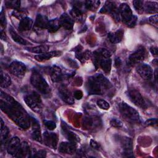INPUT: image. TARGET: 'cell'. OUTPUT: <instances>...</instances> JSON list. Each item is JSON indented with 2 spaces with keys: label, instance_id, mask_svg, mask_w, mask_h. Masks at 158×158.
Masks as SVG:
<instances>
[{
  "label": "cell",
  "instance_id": "obj_27",
  "mask_svg": "<svg viewBox=\"0 0 158 158\" xmlns=\"http://www.w3.org/2000/svg\"><path fill=\"white\" fill-rule=\"evenodd\" d=\"M9 129L7 127L4 125L2 127H1V143L2 148L7 145V143L9 137Z\"/></svg>",
  "mask_w": 158,
  "mask_h": 158
},
{
  "label": "cell",
  "instance_id": "obj_6",
  "mask_svg": "<svg viewBox=\"0 0 158 158\" xmlns=\"http://www.w3.org/2000/svg\"><path fill=\"white\" fill-rule=\"evenodd\" d=\"M119 14L123 22L128 25V23L133 19L135 15H133L130 6L126 3H122L119 6Z\"/></svg>",
  "mask_w": 158,
  "mask_h": 158
},
{
  "label": "cell",
  "instance_id": "obj_42",
  "mask_svg": "<svg viewBox=\"0 0 158 158\" xmlns=\"http://www.w3.org/2000/svg\"><path fill=\"white\" fill-rule=\"evenodd\" d=\"M157 123V120L156 118H150V119H148L147 120L144 124L147 126H152V125H156Z\"/></svg>",
  "mask_w": 158,
  "mask_h": 158
},
{
  "label": "cell",
  "instance_id": "obj_16",
  "mask_svg": "<svg viewBox=\"0 0 158 158\" xmlns=\"http://www.w3.org/2000/svg\"><path fill=\"white\" fill-rule=\"evenodd\" d=\"M59 95L64 102L68 104H72L74 103V99L70 94V92L69 91L67 88L64 87L60 88L59 89Z\"/></svg>",
  "mask_w": 158,
  "mask_h": 158
},
{
  "label": "cell",
  "instance_id": "obj_35",
  "mask_svg": "<svg viewBox=\"0 0 158 158\" xmlns=\"http://www.w3.org/2000/svg\"><path fill=\"white\" fill-rule=\"evenodd\" d=\"M100 4L99 1H85V7L90 10H95L98 9Z\"/></svg>",
  "mask_w": 158,
  "mask_h": 158
},
{
  "label": "cell",
  "instance_id": "obj_48",
  "mask_svg": "<svg viewBox=\"0 0 158 158\" xmlns=\"http://www.w3.org/2000/svg\"><path fill=\"white\" fill-rule=\"evenodd\" d=\"M150 51L154 56H157V48L156 47L152 46L150 48Z\"/></svg>",
  "mask_w": 158,
  "mask_h": 158
},
{
  "label": "cell",
  "instance_id": "obj_45",
  "mask_svg": "<svg viewBox=\"0 0 158 158\" xmlns=\"http://www.w3.org/2000/svg\"><path fill=\"white\" fill-rule=\"evenodd\" d=\"M149 22L150 23H151L152 24H155L157 25V22H158V17H157V15L156 14L154 15H152L151 17H150L148 19Z\"/></svg>",
  "mask_w": 158,
  "mask_h": 158
},
{
  "label": "cell",
  "instance_id": "obj_22",
  "mask_svg": "<svg viewBox=\"0 0 158 158\" xmlns=\"http://www.w3.org/2000/svg\"><path fill=\"white\" fill-rule=\"evenodd\" d=\"M33 25V20L29 17H25L20 20L19 24V30L21 31L30 30Z\"/></svg>",
  "mask_w": 158,
  "mask_h": 158
},
{
  "label": "cell",
  "instance_id": "obj_5",
  "mask_svg": "<svg viewBox=\"0 0 158 158\" xmlns=\"http://www.w3.org/2000/svg\"><path fill=\"white\" fill-rule=\"evenodd\" d=\"M24 101L26 104L33 111L36 112H40L41 110V99L40 97L36 94L26 95L24 97Z\"/></svg>",
  "mask_w": 158,
  "mask_h": 158
},
{
  "label": "cell",
  "instance_id": "obj_9",
  "mask_svg": "<svg viewBox=\"0 0 158 158\" xmlns=\"http://www.w3.org/2000/svg\"><path fill=\"white\" fill-rule=\"evenodd\" d=\"M145 57V50L143 47H139L128 57V62L130 64H136L141 62Z\"/></svg>",
  "mask_w": 158,
  "mask_h": 158
},
{
  "label": "cell",
  "instance_id": "obj_31",
  "mask_svg": "<svg viewBox=\"0 0 158 158\" xmlns=\"http://www.w3.org/2000/svg\"><path fill=\"white\" fill-rule=\"evenodd\" d=\"M48 49H49V47L46 45H40V46L28 48V50L29 51L33 53L39 54L46 52Z\"/></svg>",
  "mask_w": 158,
  "mask_h": 158
},
{
  "label": "cell",
  "instance_id": "obj_43",
  "mask_svg": "<svg viewBox=\"0 0 158 158\" xmlns=\"http://www.w3.org/2000/svg\"><path fill=\"white\" fill-rule=\"evenodd\" d=\"M90 146H91L93 149H97V150H99V149H100V148H101L100 144H99L98 142H96V141L93 140V139H91V140L90 141Z\"/></svg>",
  "mask_w": 158,
  "mask_h": 158
},
{
  "label": "cell",
  "instance_id": "obj_10",
  "mask_svg": "<svg viewBox=\"0 0 158 158\" xmlns=\"http://www.w3.org/2000/svg\"><path fill=\"white\" fill-rule=\"evenodd\" d=\"M137 72L142 78L145 80H150L153 76L152 68L148 64H142L138 66Z\"/></svg>",
  "mask_w": 158,
  "mask_h": 158
},
{
  "label": "cell",
  "instance_id": "obj_36",
  "mask_svg": "<svg viewBox=\"0 0 158 158\" xmlns=\"http://www.w3.org/2000/svg\"><path fill=\"white\" fill-rule=\"evenodd\" d=\"M115 5L110 1H107L104 6L102 7V9L100 10V12L101 13H106L109 12L111 13V12L115 8Z\"/></svg>",
  "mask_w": 158,
  "mask_h": 158
},
{
  "label": "cell",
  "instance_id": "obj_41",
  "mask_svg": "<svg viewBox=\"0 0 158 158\" xmlns=\"http://www.w3.org/2000/svg\"><path fill=\"white\" fill-rule=\"evenodd\" d=\"M110 125L115 128H120L122 127V122L117 118H112L110 122Z\"/></svg>",
  "mask_w": 158,
  "mask_h": 158
},
{
  "label": "cell",
  "instance_id": "obj_11",
  "mask_svg": "<svg viewBox=\"0 0 158 158\" xmlns=\"http://www.w3.org/2000/svg\"><path fill=\"white\" fill-rule=\"evenodd\" d=\"M43 140L46 145L52 149H56L58 143V136L56 133L45 131L43 133Z\"/></svg>",
  "mask_w": 158,
  "mask_h": 158
},
{
  "label": "cell",
  "instance_id": "obj_23",
  "mask_svg": "<svg viewBox=\"0 0 158 158\" xmlns=\"http://www.w3.org/2000/svg\"><path fill=\"white\" fill-rule=\"evenodd\" d=\"M51 78L53 82H59L62 80V73L59 67L54 66L51 69Z\"/></svg>",
  "mask_w": 158,
  "mask_h": 158
},
{
  "label": "cell",
  "instance_id": "obj_44",
  "mask_svg": "<svg viewBox=\"0 0 158 158\" xmlns=\"http://www.w3.org/2000/svg\"><path fill=\"white\" fill-rule=\"evenodd\" d=\"M0 22L1 24L2 27H6V17L5 15L3 12V11L2 10L1 12V15H0Z\"/></svg>",
  "mask_w": 158,
  "mask_h": 158
},
{
  "label": "cell",
  "instance_id": "obj_4",
  "mask_svg": "<svg viewBox=\"0 0 158 158\" xmlns=\"http://www.w3.org/2000/svg\"><path fill=\"white\" fill-rule=\"evenodd\" d=\"M118 109L121 114L127 119L133 122H139V113L127 103L123 102L120 103L118 106Z\"/></svg>",
  "mask_w": 158,
  "mask_h": 158
},
{
  "label": "cell",
  "instance_id": "obj_46",
  "mask_svg": "<svg viewBox=\"0 0 158 158\" xmlns=\"http://www.w3.org/2000/svg\"><path fill=\"white\" fill-rule=\"evenodd\" d=\"M46 152L44 150H40L39 151H38L36 154L34 156V157H46Z\"/></svg>",
  "mask_w": 158,
  "mask_h": 158
},
{
  "label": "cell",
  "instance_id": "obj_17",
  "mask_svg": "<svg viewBox=\"0 0 158 158\" xmlns=\"http://www.w3.org/2000/svg\"><path fill=\"white\" fill-rule=\"evenodd\" d=\"M30 122L32 126V137L38 141H41V135L40 127L38 122L34 118H30Z\"/></svg>",
  "mask_w": 158,
  "mask_h": 158
},
{
  "label": "cell",
  "instance_id": "obj_38",
  "mask_svg": "<svg viewBox=\"0 0 158 158\" xmlns=\"http://www.w3.org/2000/svg\"><path fill=\"white\" fill-rule=\"evenodd\" d=\"M6 6L10 8L17 9L20 8V1H6Z\"/></svg>",
  "mask_w": 158,
  "mask_h": 158
},
{
  "label": "cell",
  "instance_id": "obj_26",
  "mask_svg": "<svg viewBox=\"0 0 158 158\" xmlns=\"http://www.w3.org/2000/svg\"><path fill=\"white\" fill-rule=\"evenodd\" d=\"M144 10L149 14L157 13L158 10V4L156 2L146 1L145 2V8H144Z\"/></svg>",
  "mask_w": 158,
  "mask_h": 158
},
{
  "label": "cell",
  "instance_id": "obj_50",
  "mask_svg": "<svg viewBox=\"0 0 158 158\" xmlns=\"http://www.w3.org/2000/svg\"><path fill=\"white\" fill-rule=\"evenodd\" d=\"M157 69H156L154 72V76H155V79L157 80Z\"/></svg>",
  "mask_w": 158,
  "mask_h": 158
},
{
  "label": "cell",
  "instance_id": "obj_47",
  "mask_svg": "<svg viewBox=\"0 0 158 158\" xmlns=\"http://www.w3.org/2000/svg\"><path fill=\"white\" fill-rule=\"evenodd\" d=\"M83 97V93L80 90H77L74 93V98L77 99H81Z\"/></svg>",
  "mask_w": 158,
  "mask_h": 158
},
{
  "label": "cell",
  "instance_id": "obj_13",
  "mask_svg": "<svg viewBox=\"0 0 158 158\" xmlns=\"http://www.w3.org/2000/svg\"><path fill=\"white\" fill-rule=\"evenodd\" d=\"M121 146L123 150V154L125 156L131 157L133 153L132 141L130 138L123 137L121 139Z\"/></svg>",
  "mask_w": 158,
  "mask_h": 158
},
{
  "label": "cell",
  "instance_id": "obj_18",
  "mask_svg": "<svg viewBox=\"0 0 158 158\" xmlns=\"http://www.w3.org/2000/svg\"><path fill=\"white\" fill-rule=\"evenodd\" d=\"M30 156V149L27 142H23L17 153L14 157H28Z\"/></svg>",
  "mask_w": 158,
  "mask_h": 158
},
{
  "label": "cell",
  "instance_id": "obj_20",
  "mask_svg": "<svg viewBox=\"0 0 158 158\" xmlns=\"http://www.w3.org/2000/svg\"><path fill=\"white\" fill-rule=\"evenodd\" d=\"M81 47V46H78L75 49V56L82 63L85 62L86 60H88L90 57V52L88 51H86L84 52H81V49H81H80V48Z\"/></svg>",
  "mask_w": 158,
  "mask_h": 158
},
{
  "label": "cell",
  "instance_id": "obj_21",
  "mask_svg": "<svg viewBox=\"0 0 158 158\" xmlns=\"http://www.w3.org/2000/svg\"><path fill=\"white\" fill-rule=\"evenodd\" d=\"M49 20L46 16L41 14H38L36 16L35 25L36 27L40 28H48Z\"/></svg>",
  "mask_w": 158,
  "mask_h": 158
},
{
  "label": "cell",
  "instance_id": "obj_30",
  "mask_svg": "<svg viewBox=\"0 0 158 158\" xmlns=\"http://www.w3.org/2000/svg\"><path fill=\"white\" fill-rule=\"evenodd\" d=\"M70 15L73 19H75L78 21H81L83 19V12L77 7H74L70 10Z\"/></svg>",
  "mask_w": 158,
  "mask_h": 158
},
{
  "label": "cell",
  "instance_id": "obj_19",
  "mask_svg": "<svg viewBox=\"0 0 158 158\" xmlns=\"http://www.w3.org/2000/svg\"><path fill=\"white\" fill-rule=\"evenodd\" d=\"M61 54V52L60 51H51L49 52H45L43 54H40L38 55H36L35 56V58L36 60L38 61H43V60H49V59L54 57H57L60 56Z\"/></svg>",
  "mask_w": 158,
  "mask_h": 158
},
{
  "label": "cell",
  "instance_id": "obj_8",
  "mask_svg": "<svg viewBox=\"0 0 158 158\" xmlns=\"http://www.w3.org/2000/svg\"><path fill=\"white\" fill-rule=\"evenodd\" d=\"M128 96L130 98V100L136 106L141 108L145 107L146 104L143 97L136 89H133L129 90L128 92Z\"/></svg>",
  "mask_w": 158,
  "mask_h": 158
},
{
  "label": "cell",
  "instance_id": "obj_2",
  "mask_svg": "<svg viewBox=\"0 0 158 158\" xmlns=\"http://www.w3.org/2000/svg\"><path fill=\"white\" fill-rule=\"evenodd\" d=\"M111 85L102 74H97L89 77L86 83V88L89 94H103Z\"/></svg>",
  "mask_w": 158,
  "mask_h": 158
},
{
  "label": "cell",
  "instance_id": "obj_29",
  "mask_svg": "<svg viewBox=\"0 0 158 158\" xmlns=\"http://www.w3.org/2000/svg\"><path fill=\"white\" fill-rule=\"evenodd\" d=\"M11 84L10 77L1 70V86L2 88H7Z\"/></svg>",
  "mask_w": 158,
  "mask_h": 158
},
{
  "label": "cell",
  "instance_id": "obj_3",
  "mask_svg": "<svg viewBox=\"0 0 158 158\" xmlns=\"http://www.w3.org/2000/svg\"><path fill=\"white\" fill-rule=\"evenodd\" d=\"M31 85L40 93L47 95L50 93V88L44 78L37 72H34L31 76Z\"/></svg>",
  "mask_w": 158,
  "mask_h": 158
},
{
  "label": "cell",
  "instance_id": "obj_39",
  "mask_svg": "<svg viewBox=\"0 0 158 158\" xmlns=\"http://www.w3.org/2000/svg\"><path fill=\"white\" fill-rule=\"evenodd\" d=\"M97 105L99 107L104 110H107L110 107L109 104L104 99H99L97 101Z\"/></svg>",
  "mask_w": 158,
  "mask_h": 158
},
{
  "label": "cell",
  "instance_id": "obj_14",
  "mask_svg": "<svg viewBox=\"0 0 158 158\" xmlns=\"http://www.w3.org/2000/svg\"><path fill=\"white\" fill-rule=\"evenodd\" d=\"M59 22H60V26H62L65 30H70L73 28V24H74V20L72 19V17H70L66 13L63 14L59 19Z\"/></svg>",
  "mask_w": 158,
  "mask_h": 158
},
{
  "label": "cell",
  "instance_id": "obj_1",
  "mask_svg": "<svg viewBox=\"0 0 158 158\" xmlns=\"http://www.w3.org/2000/svg\"><path fill=\"white\" fill-rule=\"evenodd\" d=\"M1 109L16 125L22 129H28L31 124L30 118L23 107L11 96L1 91Z\"/></svg>",
  "mask_w": 158,
  "mask_h": 158
},
{
  "label": "cell",
  "instance_id": "obj_28",
  "mask_svg": "<svg viewBox=\"0 0 158 158\" xmlns=\"http://www.w3.org/2000/svg\"><path fill=\"white\" fill-rule=\"evenodd\" d=\"M60 27L59 19H54L51 20H49L48 27V31L50 33H54L57 31Z\"/></svg>",
  "mask_w": 158,
  "mask_h": 158
},
{
  "label": "cell",
  "instance_id": "obj_25",
  "mask_svg": "<svg viewBox=\"0 0 158 158\" xmlns=\"http://www.w3.org/2000/svg\"><path fill=\"white\" fill-rule=\"evenodd\" d=\"M99 65L104 72L107 73H109L112 65V60L110 57H104L101 56L99 62Z\"/></svg>",
  "mask_w": 158,
  "mask_h": 158
},
{
  "label": "cell",
  "instance_id": "obj_12",
  "mask_svg": "<svg viewBox=\"0 0 158 158\" xmlns=\"http://www.w3.org/2000/svg\"><path fill=\"white\" fill-rule=\"evenodd\" d=\"M20 146L21 143L20 139L17 136H14L8 142L7 145V151L9 154L15 156L20 149Z\"/></svg>",
  "mask_w": 158,
  "mask_h": 158
},
{
  "label": "cell",
  "instance_id": "obj_33",
  "mask_svg": "<svg viewBox=\"0 0 158 158\" xmlns=\"http://www.w3.org/2000/svg\"><path fill=\"white\" fill-rule=\"evenodd\" d=\"M66 138L68 139V140L70 142L73 143H77L80 141V138L74 133L68 130H64V133Z\"/></svg>",
  "mask_w": 158,
  "mask_h": 158
},
{
  "label": "cell",
  "instance_id": "obj_34",
  "mask_svg": "<svg viewBox=\"0 0 158 158\" xmlns=\"http://www.w3.org/2000/svg\"><path fill=\"white\" fill-rule=\"evenodd\" d=\"M12 15L14 16L15 17L22 20L23 19L27 17V12L23 9H14L12 13Z\"/></svg>",
  "mask_w": 158,
  "mask_h": 158
},
{
  "label": "cell",
  "instance_id": "obj_40",
  "mask_svg": "<svg viewBox=\"0 0 158 158\" xmlns=\"http://www.w3.org/2000/svg\"><path fill=\"white\" fill-rule=\"evenodd\" d=\"M44 123L46 127L49 130H53L56 127V124L55 123V122L51 120H44Z\"/></svg>",
  "mask_w": 158,
  "mask_h": 158
},
{
  "label": "cell",
  "instance_id": "obj_49",
  "mask_svg": "<svg viewBox=\"0 0 158 158\" xmlns=\"http://www.w3.org/2000/svg\"><path fill=\"white\" fill-rule=\"evenodd\" d=\"M1 38L2 40H6V35L5 34V32L2 30L1 31Z\"/></svg>",
  "mask_w": 158,
  "mask_h": 158
},
{
  "label": "cell",
  "instance_id": "obj_32",
  "mask_svg": "<svg viewBox=\"0 0 158 158\" xmlns=\"http://www.w3.org/2000/svg\"><path fill=\"white\" fill-rule=\"evenodd\" d=\"M9 33L13 40L16 43L20 44H25L27 43V41L23 40L20 35H19L12 28L9 29Z\"/></svg>",
  "mask_w": 158,
  "mask_h": 158
},
{
  "label": "cell",
  "instance_id": "obj_15",
  "mask_svg": "<svg viewBox=\"0 0 158 158\" xmlns=\"http://www.w3.org/2000/svg\"><path fill=\"white\" fill-rule=\"evenodd\" d=\"M59 152L62 153L72 154L76 151V144L72 142H62L59 148Z\"/></svg>",
  "mask_w": 158,
  "mask_h": 158
},
{
  "label": "cell",
  "instance_id": "obj_24",
  "mask_svg": "<svg viewBox=\"0 0 158 158\" xmlns=\"http://www.w3.org/2000/svg\"><path fill=\"white\" fill-rule=\"evenodd\" d=\"M123 36V31L122 30H118L114 33H109L108 38L110 41L114 44L120 43Z\"/></svg>",
  "mask_w": 158,
  "mask_h": 158
},
{
  "label": "cell",
  "instance_id": "obj_37",
  "mask_svg": "<svg viewBox=\"0 0 158 158\" xmlns=\"http://www.w3.org/2000/svg\"><path fill=\"white\" fill-rule=\"evenodd\" d=\"M133 4L135 9L138 14H142L144 12V6L143 2L139 0L133 1Z\"/></svg>",
  "mask_w": 158,
  "mask_h": 158
},
{
  "label": "cell",
  "instance_id": "obj_7",
  "mask_svg": "<svg viewBox=\"0 0 158 158\" xmlns=\"http://www.w3.org/2000/svg\"><path fill=\"white\" fill-rule=\"evenodd\" d=\"M10 72L15 76L22 77L25 74L27 68L25 65L19 61H14L9 65Z\"/></svg>",
  "mask_w": 158,
  "mask_h": 158
}]
</instances>
